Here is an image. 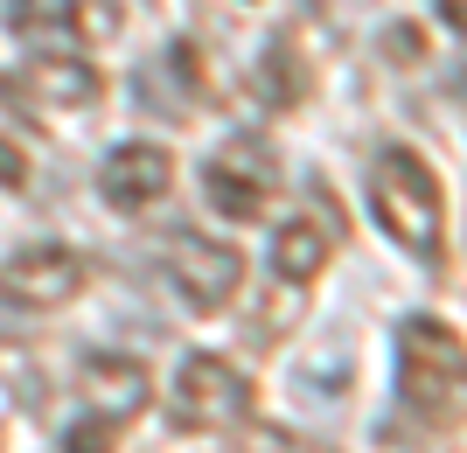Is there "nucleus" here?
Returning <instances> with one entry per match:
<instances>
[{
	"label": "nucleus",
	"mask_w": 467,
	"mask_h": 453,
	"mask_svg": "<svg viewBox=\"0 0 467 453\" xmlns=\"http://www.w3.org/2000/svg\"><path fill=\"white\" fill-rule=\"evenodd\" d=\"M370 217L384 223V237L398 252L440 265V252H447V189H440V175H432V160L419 154V147H398V139L377 147V160H370Z\"/></svg>",
	"instance_id": "1"
},
{
	"label": "nucleus",
	"mask_w": 467,
	"mask_h": 453,
	"mask_svg": "<svg viewBox=\"0 0 467 453\" xmlns=\"http://www.w3.org/2000/svg\"><path fill=\"white\" fill-rule=\"evenodd\" d=\"M398 397L426 426H467V335L440 314H405L398 328Z\"/></svg>",
	"instance_id": "2"
},
{
	"label": "nucleus",
	"mask_w": 467,
	"mask_h": 453,
	"mask_svg": "<svg viewBox=\"0 0 467 453\" xmlns=\"http://www.w3.org/2000/svg\"><path fill=\"white\" fill-rule=\"evenodd\" d=\"M279 181H286V168H279V147L265 133H231L202 160V202L231 223H258L273 210Z\"/></svg>",
	"instance_id": "3"
},
{
	"label": "nucleus",
	"mask_w": 467,
	"mask_h": 453,
	"mask_svg": "<svg viewBox=\"0 0 467 453\" xmlns=\"http://www.w3.org/2000/svg\"><path fill=\"white\" fill-rule=\"evenodd\" d=\"M168 412H175V426H195V433H231V426L252 418V384H244L237 363L195 349V355H182V363H175Z\"/></svg>",
	"instance_id": "4"
},
{
	"label": "nucleus",
	"mask_w": 467,
	"mask_h": 453,
	"mask_svg": "<svg viewBox=\"0 0 467 453\" xmlns=\"http://www.w3.org/2000/svg\"><path fill=\"white\" fill-rule=\"evenodd\" d=\"M168 286H175V300L189 307V314H223L237 300V286H244V252L237 244H216V237L202 231H182L175 244H168Z\"/></svg>",
	"instance_id": "5"
},
{
	"label": "nucleus",
	"mask_w": 467,
	"mask_h": 453,
	"mask_svg": "<svg viewBox=\"0 0 467 453\" xmlns=\"http://www.w3.org/2000/svg\"><path fill=\"white\" fill-rule=\"evenodd\" d=\"M91 286V258L78 244H28L0 265V300L7 307H28V314H57Z\"/></svg>",
	"instance_id": "6"
},
{
	"label": "nucleus",
	"mask_w": 467,
	"mask_h": 453,
	"mask_svg": "<svg viewBox=\"0 0 467 453\" xmlns=\"http://www.w3.org/2000/svg\"><path fill=\"white\" fill-rule=\"evenodd\" d=\"M119 7L105 0H7V36L28 49H78V42L119 36Z\"/></svg>",
	"instance_id": "7"
},
{
	"label": "nucleus",
	"mask_w": 467,
	"mask_h": 453,
	"mask_svg": "<svg viewBox=\"0 0 467 453\" xmlns=\"http://www.w3.org/2000/svg\"><path fill=\"white\" fill-rule=\"evenodd\" d=\"M168 189H175V154L161 139H119L105 154V168H98V196L112 202L119 217H140V210L168 202Z\"/></svg>",
	"instance_id": "8"
},
{
	"label": "nucleus",
	"mask_w": 467,
	"mask_h": 453,
	"mask_svg": "<svg viewBox=\"0 0 467 453\" xmlns=\"http://www.w3.org/2000/svg\"><path fill=\"white\" fill-rule=\"evenodd\" d=\"M21 84H28V98L42 112H91L105 98V77H98V63L78 57V49H36V57L21 63Z\"/></svg>",
	"instance_id": "9"
},
{
	"label": "nucleus",
	"mask_w": 467,
	"mask_h": 453,
	"mask_svg": "<svg viewBox=\"0 0 467 453\" xmlns=\"http://www.w3.org/2000/svg\"><path fill=\"white\" fill-rule=\"evenodd\" d=\"M335 258V231L321 217H286L273 223V244H265V265H273L279 286H307V279H321V265Z\"/></svg>",
	"instance_id": "10"
},
{
	"label": "nucleus",
	"mask_w": 467,
	"mask_h": 453,
	"mask_svg": "<svg viewBox=\"0 0 467 453\" xmlns=\"http://www.w3.org/2000/svg\"><path fill=\"white\" fill-rule=\"evenodd\" d=\"M84 391H91V412H105V418L126 426L133 412H147L154 384H147V370L126 363V355H91V363H84Z\"/></svg>",
	"instance_id": "11"
},
{
	"label": "nucleus",
	"mask_w": 467,
	"mask_h": 453,
	"mask_svg": "<svg viewBox=\"0 0 467 453\" xmlns=\"http://www.w3.org/2000/svg\"><path fill=\"white\" fill-rule=\"evenodd\" d=\"M258 98H265V105H279V112L307 98V77H300V63H293V49H286V42H273V49L258 57Z\"/></svg>",
	"instance_id": "12"
},
{
	"label": "nucleus",
	"mask_w": 467,
	"mask_h": 453,
	"mask_svg": "<svg viewBox=\"0 0 467 453\" xmlns=\"http://www.w3.org/2000/svg\"><path fill=\"white\" fill-rule=\"evenodd\" d=\"M112 439H119V418H105V412L63 426V453H112Z\"/></svg>",
	"instance_id": "13"
},
{
	"label": "nucleus",
	"mask_w": 467,
	"mask_h": 453,
	"mask_svg": "<svg viewBox=\"0 0 467 453\" xmlns=\"http://www.w3.org/2000/svg\"><path fill=\"white\" fill-rule=\"evenodd\" d=\"M28 181V168H21V147L15 139H0V189H21Z\"/></svg>",
	"instance_id": "14"
},
{
	"label": "nucleus",
	"mask_w": 467,
	"mask_h": 453,
	"mask_svg": "<svg viewBox=\"0 0 467 453\" xmlns=\"http://www.w3.org/2000/svg\"><path fill=\"white\" fill-rule=\"evenodd\" d=\"M440 21H447V28H461V36H467V0H440Z\"/></svg>",
	"instance_id": "15"
}]
</instances>
